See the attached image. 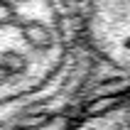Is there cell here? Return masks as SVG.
Listing matches in <instances>:
<instances>
[{"label": "cell", "instance_id": "6da1fadb", "mask_svg": "<svg viewBox=\"0 0 130 130\" xmlns=\"http://www.w3.org/2000/svg\"><path fill=\"white\" fill-rule=\"evenodd\" d=\"M101 79L91 0H0V125H69Z\"/></svg>", "mask_w": 130, "mask_h": 130}, {"label": "cell", "instance_id": "7a4b0ae2", "mask_svg": "<svg viewBox=\"0 0 130 130\" xmlns=\"http://www.w3.org/2000/svg\"><path fill=\"white\" fill-rule=\"evenodd\" d=\"M69 125L130 128V71L93 84L74 110Z\"/></svg>", "mask_w": 130, "mask_h": 130}]
</instances>
